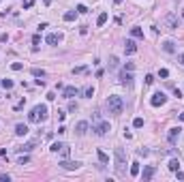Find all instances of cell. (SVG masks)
<instances>
[{
  "label": "cell",
  "instance_id": "5bb4252c",
  "mask_svg": "<svg viewBox=\"0 0 184 182\" xmlns=\"http://www.w3.org/2000/svg\"><path fill=\"white\" fill-rule=\"evenodd\" d=\"M152 176H154V167H152V165H148V167L143 169V174H141V180L148 182V180H152Z\"/></svg>",
  "mask_w": 184,
  "mask_h": 182
},
{
  "label": "cell",
  "instance_id": "83f0119b",
  "mask_svg": "<svg viewBox=\"0 0 184 182\" xmlns=\"http://www.w3.org/2000/svg\"><path fill=\"white\" fill-rule=\"evenodd\" d=\"M64 144H60V141H56V144H51V148H49V150L51 152H60V148H62Z\"/></svg>",
  "mask_w": 184,
  "mask_h": 182
},
{
  "label": "cell",
  "instance_id": "d6986e66",
  "mask_svg": "<svg viewBox=\"0 0 184 182\" xmlns=\"http://www.w3.org/2000/svg\"><path fill=\"white\" fill-rule=\"evenodd\" d=\"M75 17H77V11H67L64 13V21H75Z\"/></svg>",
  "mask_w": 184,
  "mask_h": 182
},
{
  "label": "cell",
  "instance_id": "e0dca14e",
  "mask_svg": "<svg viewBox=\"0 0 184 182\" xmlns=\"http://www.w3.org/2000/svg\"><path fill=\"white\" fill-rule=\"evenodd\" d=\"M34 146H36V141H28V144L19 146L17 150H19V152H30V150H32V148H34Z\"/></svg>",
  "mask_w": 184,
  "mask_h": 182
},
{
  "label": "cell",
  "instance_id": "ffe728a7",
  "mask_svg": "<svg viewBox=\"0 0 184 182\" xmlns=\"http://www.w3.org/2000/svg\"><path fill=\"white\" fill-rule=\"evenodd\" d=\"M131 37L133 39H143V30L141 28H131Z\"/></svg>",
  "mask_w": 184,
  "mask_h": 182
},
{
  "label": "cell",
  "instance_id": "ab89813d",
  "mask_svg": "<svg viewBox=\"0 0 184 182\" xmlns=\"http://www.w3.org/2000/svg\"><path fill=\"white\" fill-rule=\"evenodd\" d=\"M7 41H9V37H7V34H0V43H7Z\"/></svg>",
  "mask_w": 184,
  "mask_h": 182
},
{
  "label": "cell",
  "instance_id": "cb8c5ba5",
  "mask_svg": "<svg viewBox=\"0 0 184 182\" xmlns=\"http://www.w3.org/2000/svg\"><path fill=\"white\" fill-rule=\"evenodd\" d=\"M96 154H99V161H101V163H109V156H107V154L103 152V150H99Z\"/></svg>",
  "mask_w": 184,
  "mask_h": 182
},
{
  "label": "cell",
  "instance_id": "ee69618b",
  "mask_svg": "<svg viewBox=\"0 0 184 182\" xmlns=\"http://www.w3.org/2000/svg\"><path fill=\"white\" fill-rule=\"evenodd\" d=\"M180 120H182V122H184V114H180Z\"/></svg>",
  "mask_w": 184,
  "mask_h": 182
},
{
  "label": "cell",
  "instance_id": "603a6c76",
  "mask_svg": "<svg viewBox=\"0 0 184 182\" xmlns=\"http://www.w3.org/2000/svg\"><path fill=\"white\" fill-rule=\"evenodd\" d=\"M32 75L39 77V79H43V77H45V71H43V69H32Z\"/></svg>",
  "mask_w": 184,
  "mask_h": 182
},
{
  "label": "cell",
  "instance_id": "f35d334b",
  "mask_svg": "<svg viewBox=\"0 0 184 182\" xmlns=\"http://www.w3.org/2000/svg\"><path fill=\"white\" fill-rule=\"evenodd\" d=\"M0 180H2V182H9L11 176H9V174H2V176H0Z\"/></svg>",
  "mask_w": 184,
  "mask_h": 182
},
{
  "label": "cell",
  "instance_id": "7402d4cb",
  "mask_svg": "<svg viewBox=\"0 0 184 182\" xmlns=\"http://www.w3.org/2000/svg\"><path fill=\"white\" fill-rule=\"evenodd\" d=\"M39 43H41V37H39V34H34V37H32V49H34V52L39 49Z\"/></svg>",
  "mask_w": 184,
  "mask_h": 182
},
{
  "label": "cell",
  "instance_id": "f1b7e54d",
  "mask_svg": "<svg viewBox=\"0 0 184 182\" xmlns=\"http://www.w3.org/2000/svg\"><path fill=\"white\" fill-rule=\"evenodd\" d=\"M116 67H118V58L111 56V58H109V69H116Z\"/></svg>",
  "mask_w": 184,
  "mask_h": 182
},
{
  "label": "cell",
  "instance_id": "30bf717a",
  "mask_svg": "<svg viewBox=\"0 0 184 182\" xmlns=\"http://www.w3.org/2000/svg\"><path fill=\"white\" fill-rule=\"evenodd\" d=\"M45 41H47V45H58V43L62 41V37L56 34V32H49V34L45 37Z\"/></svg>",
  "mask_w": 184,
  "mask_h": 182
},
{
  "label": "cell",
  "instance_id": "f546056e",
  "mask_svg": "<svg viewBox=\"0 0 184 182\" xmlns=\"http://www.w3.org/2000/svg\"><path fill=\"white\" fill-rule=\"evenodd\" d=\"M11 69H13V71H21V69H24V64H21V62H13V64H11Z\"/></svg>",
  "mask_w": 184,
  "mask_h": 182
},
{
  "label": "cell",
  "instance_id": "2e32d148",
  "mask_svg": "<svg viewBox=\"0 0 184 182\" xmlns=\"http://www.w3.org/2000/svg\"><path fill=\"white\" fill-rule=\"evenodd\" d=\"M26 133H28V126H26V124H17V126H15V135H17V137H24Z\"/></svg>",
  "mask_w": 184,
  "mask_h": 182
},
{
  "label": "cell",
  "instance_id": "74e56055",
  "mask_svg": "<svg viewBox=\"0 0 184 182\" xmlns=\"http://www.w3.org/2000/svg\"><path fill=\"white\" fill-rule=\"evenodd\" d=\"M73 73H86V67H75Z\"/></svg>",
  "mask_w": 184,
  "mask_h": 182
},
{
  "label": "cell",
  "instance_id": "3957f363",
  "mask_svg": "<svg viewBox=\"0 0 184 182\" xmlns=\"http://www.w3.org/2000/svg\"><path fill=\"white\" fill-rule=\"evenodd\" d=\"M28 120H30V122H43V120H47V105L32 107L30 114H28Z\"/></svg>",
  "mask_w": 184,
  "mask_h": 182
},
{
  "label": "cell",
  "instance_id": "8d00e7d4",
  "mask_svg": "<svg viewBox=\"0 0 184 182\" xmlns=\"http://www.w3.org/2000/svg\"><path fill=\"white\" fill-rule=\"evenodd\" d=\"M77 13H88V9H86L84 4H79V7H77Z\"/></svg>",
  "mask_w": 184,
  "mask_h": 182
},
{
  "label": "cell",
  "instance_id": "d4e9b609",
  "mask_svg": "<svg viewBox=\"0 0 184 182\" xmlns=\"http://www.w3.org/2000/svg\"><path fill=\"white\" fill-rule=\"evenodd\" d=\"M84 94H86V99H92V97H94V88H92V86H88V88L84 90Z\"/></svg>",
  "mask_w": 184,
  "mask_h": 182
},
{
  "label": "cell",
  "instance_id": "8fae6325",
  "mask_svg": "<svg viewBox=\"0 0 184 182\" xmlns=\"http://www.w3.org/2000/svg\"><path fill=\"white\" fill-rule=\"evenodd\" d=\"M77 94H79V90L75 86H67V88H64V92H62L64 99H73V97H77Z\"/></svg>",
  "mask_w": 184,
  "mask_h": 182
},
{
  "label": "cell",
  "instance_id": "b9f144b4",
  "mask_svg": "<svg viewBox=\"0 0 184 182\" xmlns=\"http://www.w3.org/2000/svg\"><path fill=\"white\" fill-rule=\"evenodd\" d=\"M178 60H180V62H182V67H184V54H180V56H178Z\"/></svg>",
  "mask_w": 184,
  "mask_h": 182
},
{
  "label": "cell",
  "instance_id": "1f68e13d",
  "mask_svg": "<svg viewBox=\"0 0 184 182\" xmlns=\"http://www.w3.org/2000/svg\"><path fill=\"white\" fill-rule=\"evenodd\" d=\"M154 84V75H146V86H152Z\"/></svg>",
  "mask_w": 184,
  "mask_h": 182
},
{
  "label": "cell",
  "instance_id": "e575fe53",
  "mask_svg": "<svg viewBox=\"0 0 184 182\" xmlns=\"http://www.w3.org/2000/svg\"><path fill=\"white\" fill-rule=\"evenodd\" d=\"M28 161H30L28 156H19V159H17V165H26V163H28Z\"/></svg>",
  "mask_w": 184,
  "mask_h": 182
},
{
  "label": "cell",
  "instance_id": "484cf974",
  "mask_svg": "<svg viewBox=\"0 0 184 182\" xmlns=\"http://www.w3.org/2000/svg\"><path fill=\"white\" fill-rule=\"evenodd\" d=\"M105 21H107V13H101V15H99V19H96V26H103Z\"/></svg>",
  "mask_w": 184,
  "mask_h": 182
},
{
  "label": "cell",
  "instance_id": "60d3db41",
  "mask_svg": "<svg viewBox=\"0 0 184 182\" xmlns=\"http://www.w3.org/2000/svg\"><path fill=\"white\" fill-rule=\"evenodd\" d=\"M176 176H178V180H184V174L180 172V169H178V172H176Z\"/></svg>",
  "mask_w": 184,
  "mask_h": 182
},
{
  "label": "cell",
  "instance_id": "d590c367",
  "mask_svg": "<svg viewBox=\"0 0 184 182\" xmlns=\"http://www.w3.org/2000/svg\"><path fill=\"white\" fill-rule=\"evenodd\" d=\"M32 4H34V0H26V2H24V9H30Z\"/></svg>",
  "mask_w": 184,
  "mask_h": 182
},
{
  "label": "cell",
  "instance_id": "277c9868",
  "mask_svg": "<svg viewBox=\"0 0 184 182\" xmlns=\"http://www.w3.org/2000/svg\"><path fill=\"white\" fill-rule=\"evenodd\" d=\"M163 24H165V28H167V30H178V26H180V19H178V15H176V13H167V15H165V19H163Z\"/></svg>",
  "mask_w": 184,
  "mask_h": 182
},
{
  "label": "cell",
  "instance_id": "ac0fdd59",
  "mask_svg": "<svg viewBox=\"0 0 184 182\" xmlns=\"http://www.w3.org/2000/svg\"><path fill=\"white\" fill-rule=\"evenodd\" d=\"M139 174H141V169H139V163H137V161L131 163V176L135 178V176H139Z\"/></svg>",
  "mask_w": 184,
  "mask_h": 182
},
{
  "label": "cell",
  "instance_id": "7a4b0ae2",
  "mask_svg": "<svg viewBox=\"0 0 184 182\" xmlns=\"http://www.w3.org/2000/svg\"><path fill=\"white\" fill-rule=\"evenodd\" d=\"M107 109H109V114H113V116H120V114H122V109H124V101H122V97L111 94L109 99H107Z\"/></svg>",
  "mask_w": 184,
  "mask_h": 182
},
{
  "label": "cell",
  "instance_id": "9c48e42d",
  "mask_svg": "<svg viewBox=\"0 0 184 182\" xmlns=\"http://www.w3.org/2000/svg\"><path fill=\"white\" fill-rule=\"evenodd\" d=\"M60 167L71 172V169H79V167H82V163H79V161H62V163H60Z\"/></svg>",
  "mask_w": 184,
  "mask_h": 182
},
{
  "label": "cell",
  "instance_id": "8992f818",
  "mask_svg": "<svg viewBox=\"0 0 184 182\" xmlns=\"http://www.w3.org/2000/svg\"><path fill=\"white\" fill-rule=\"evenodd\" d=\"M109 131H111V124H109V122H99V124L94 126V133H96V135H101V137H103V135H107Z\"/></svg>",
  "mask_w": 184,
  "mask_h": 182
},
{
  "label": "cell",
  "instance_id": "836d02e7",
  "mask_svg": "<svg viewBox=\"0 0 184 182\" xmlns=\"http://www.w3.org/2000/svg\"><path fill=\"white\" fill-rule=\"evenodd\" d=\"M60 154H62V156H69V146H67V144L60 148Z\"/></svg>",
  "mask_w": 184,
  "mask_h": 182
},
{
  "label": "cell",
  "instance_id": "4316f807",
  "mask_svg": "<svg viewBox=\"0 0 184 182\" xmlns=\"http://www.w3.org/2000/svg\"><path fill=\"white\" fill-rule=\"evenodd\" d=\"M133 126H135V129H141V126H143V118H135L133 120Z\"/></svg>",
  "mask_w": 184,
  "mask_h": 182
},
{
  "label": "cell",
  "instance_id": "44dd1931",
  "mask_svg": "<svg viewBox=\"0 0 184 182\" xmlns=\"http://www.w3.org/2000/svg\"><path fill=\"white\" fill-rule=\"evenodd\" d=\"M169 169L171 172H178V169H180V161H178V159H171L169 161Z\"/></svg>",
  "mask_w": 184,
  "mask_h": 182
},
{
  "label": "cell",
  "instance_id": "52a82bcc",
  "mask_svg": "<svg viewBox=\"0 0 184 182\" xmlns=\"http://www.w3.org/2000/svg\"><path fill=\"white\" fill-rule=\"evenodd\" d=\"M180 126H174V129H169V133H167V141H169V144L171 146H174L176 144V141H178V137H180Z\"/></svg>",
  "mask_w": 184,
  "mask_h": 182
},
{
  "label": "cell",
  "instance_id": "7c38bea8",
  "mask_svg": "<svg viewBox=\"0 0 184 182\" xmlns=\"http://www.w3.org/2000/svg\"><path fill=\"white\" fill-rule=\"evenodd\" d=\"M124 52H126L128 56H131V54H135V52H137V45H135V41H133V39H128V41L124 43Z\"/></svg>",
  "mask_w": 184,
  "mask_h": 182
},
{
  "label": "cell",
  "instance_id": "5b68a950",
  "mask_svg": "<svg viewBox=\"0 0 184 182\" xmlns=\"http://www.w3.org/2000/svg\"><path fill=\"white\" fill-rule=\"evenodd\" d=\"M167 103V97L163 94V92H156V94H152V99H150V105L152 107H161Z\"/></svg>",
  "mask_w": 184,
  "mask_h": 182
},
{
  "label": "cell",
  "instance_id": "d6a6232c",
  "mask_svg": "<svg viewBox=\"0 0 184 182\" xmlns=\"http://www.w3.org/2000/svg\"><path fill=\"white\" fill-rule=\"evenodd\" d=\"M159 77H163V79H165V77H169V71H167V69H161L159 71Z\"/></svg>",
  "mask_w": 184,
  "mask_h": 182
},
{
  "label": "cell",
  "instance_id": "9a60e30c",
  "mask_svg": "<svg viewBox=\"0 0 184 182\" xmlns=\"http://www.w3.org/2000/svg\"><path fill=\"white\" fill-rule=\"evenodd\" d=\"M163 52L174 54V52H176V43H174V41H169V39H167V41H163Z\"/></svg>",
  "mask_w": 184,
  "mask_h": 182
},
{
  "label": "cell",
  "instance_id": "4dcf8cb0",
  "mask_svg": "<svg viewBox=\"0 0 184 182\" xmlns=\"http://www.w3.org/2000/svg\"><path fill=\"white\" fill-rule=\"evenodd\" d=\"M2 86L7 88V90H11V88H13V81L11 79H2Z\"/></svg>",
  "mask_w": 184,
  "mask_h": 182
},
{
  "label": "cell",
  "instance_id": "4fadbf2b",
  "mask_svg": "<svg viewBox=\"0 0 184 182\" xmlns=\"http://www.w3.org/2000/svg\"><path fill=\"white\" fill-rule=\"evenodd\" d=\"M86 131H88V122H86V120L77 122V126H75V133H77L79 137H82V135H86Z\"/></svg>",
  "mask_w": 184,
  "mask_h": 182
},
{
  "label": "cell",
  "instance_id": "7bdbcfd3",
  "mask_svg": "<svg viewBox=\"0 0 184 182\" xmlns=\"http://www.w3.org/2000/svg\"><path fill=\"white\" fill-rule=\"evenodd\" d=\"M43 2H45V4H51V0H43Z\"/></svg>",
  "mask_w": 184,
  "mask_h": 182
},
{
  "label": "cell",
  "instance_id": "6da1fadb",
  "mask_svg": "<svg viewBox=\"0 0 184 182\" xmlns=\"http://www.w3.org/2000/svg\"><path fill=\"white\" fill-rule=\"evenodd\" d=\"M113 159H116V174L118 176H126V154L122 148L113 150Z\"/></svg>",
  "mask_w": 184,
  "mask_h": 182
},
{
  "label": "cell",
  "instance_id": "ba28073f",
  "mask_svg": "<svg viewBox=\"0 0 184 182\" xmlns=\"http://www.w3.org/2000/svg\"><path fill=\"white\" fill-rule=\"evenodd\" d=\"M120 81H122L124 86H133V75H131V71L124 69L122 73H120Z\"/></svg>",
  "mask_w": 184,
  "mask_h": 182
}]
</instances>
